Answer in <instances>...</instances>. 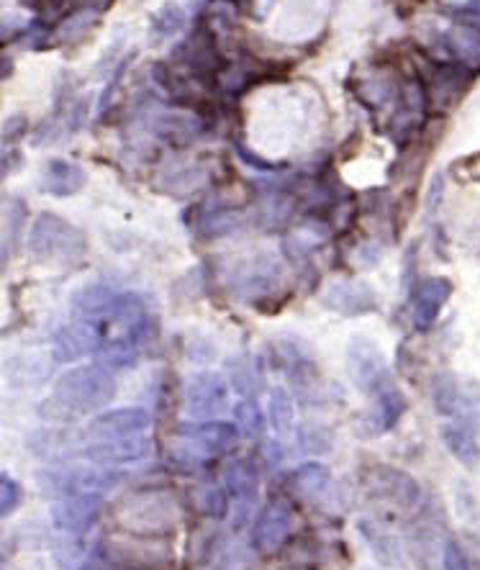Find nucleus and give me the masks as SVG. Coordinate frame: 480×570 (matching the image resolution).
<instances>
[{
	"label": "nucleus",
	"instance_id": "f257e3e1",
	"mask_svg": "<svg viewBox=\"0 0 480 570\" xmlns=\"http://www.w3.org/2000/svg\"><path fill=\"white\" fill-rule=\"evenodd\" d=\"M31 260L39 265H75L85 257L83 232L57 214H39L29 229L26 242Z\"/></svg>",
	"mask_w": 480,
	"mask_h": 570
},
{
	"label": "nucleus",
	"instance_id": "f03ea898",
	"mask_svg": "<svg viewBox=\"0 0 480 570\" xmlns=\"http://www.w3.org/2000/svg\"><path fill=\"white\" fill-rule=\"evenodd\" d=\"M116 396V380L106 365H85L72 368L54 383V404L67 414H90L111 404Z\"/></svg>",
	"mask_w": 480,
	"mask_h": 570
},
{
	"label": "nucleus",
	"instance_id": "7ed1b4c3",
	"mask_svg": "<svg viewBox=\"0 0 480 570\" xmlns=\"http://www.w3.org/2000/svg\"><path fill=\"white\" fill-rule=\"evenodd\" d=\"M124 475L106 465L83 468V465H57L39 473V488L52 496H78V493H101L121 483Z\"/></svg>",
	"mask_w": 480,
	"mask_h": 570
},
{
	"label": "nucleus",
	"instance_id": "20e7f679",
	"mask_svg": "<svg viewBox=\"0 0 480 570\" xmlns=\"http://www.w3.org/2000/svg\"><path fill=\"white\" fill-rule=\"evenodd\" d=\"M347 365H350L352 383L368 396H380L386 388L393 386L391 373H388L386 357L378 350L375 342L365 337H357L350 342L347 350Z\"/></svg>",
	"mask_w": 480,
	"mask_h": 570
},
{
	"label": "nucleus",
	"instance_id": "39448f33",
	"mask_svg": "<svg viewBox=\"0 0 480 570\" xmlns=\"http://www.w3.org/2000/svg\"><path fill=\"white\" fill-rule=\"evenodd\" d=\"M229 406V383L224 375L201 370L183 383V409L193 419H211Z\"/></svg>",
	"mask_w": 480,
	"mask_h": 570
},
{
	"label": "nucleus",
	"instance_id": "423d86ee",
	"mask_svg": "<svg viewBox=\"0 0 480 570\" xmlns=\"http://www.w3.org/2000/svg\"><path fill=\"white\" fill-rule=\"evenodd\" d=\"M103 499L101 493H78V496H65L52 506V524L67 537L85 535L98 517H101Z\"/></svg>",
	"mask_w": 480,
	"mask_h": 570
},
{
	"label": "nucleus",
	"instance_id": "0eeeda50",
	"mask_svg": "<svg viewBox=\"0 0 480 570\" xmlns=\"http://www.w3.org/2000/svg\"><path fill=\"white\" fill-rule=\"evenodd\" d=\"M291 535V506L280 499H270L257 511L252 527V547L260 555H275Z\"/></svg>",
	"mask_w": 480,
	"mask_h": 570
},
{
	"label": "nucleus",
	"instance_id": "6e6552de",
	"mask_svg": "<svg viewBox=\"0 0 480 570\" xmlns=\"http://www.w3.org/2000/svg\"><path fill=\"white\" fill-rule=\"evenodd\" d=\"M152 416L144 409L134 406V409H113L103 411L88 424L90 440H121V437H137V434H147Z\"/></svg>",
	"mask_w": 480,
	"mask_h": 570
},
{
	"label": "nucleus",
	"instance_id": "1a4fd4ad",
	"mask_svg": "<svg viewBox=\"0 0 480 570\" xmlns=\"http://www.w3.org/2000/svg\"><path fill=\"white\" fill-rule=\"evenodd\" d=\"M152 452V442L147 440V434H137V437H121V440H90L85 447V458L95 465H129L139 463Z\"/></svg>",
	"mask_w": 480,
	"mask_h": 570
},
{
	"label": "nucleus",
	"instance_id": "9d476101",
	"mask_svg": "<svg viewBox=\"0 0 480 570\" xmlns=\"http://www.w3.org/2000/svg\"><path fill=\"white\" fill-rule=\"evenodd\" d=\"M103 342L101 329L90 324V321H78L70 324V327L60 329L57 337H54L52 345V360L54 363H75L80 357L90 355V352H98Z\"/></svg>",
	"mask_w": 480,
	"mask_h": 570
},
{
	"label": "nucleus",
	"instance_id": "9b49d317",
	"mask_svg": "<svg viewBox=\"0 0 480 570\" xmlns=\"http://www.w3.org/2000/svg\"><path fill=\"white\" fill-rule=\"evenodd\" d=\"M178 437L185 442V447H198L201 455H216L229 447H234L239 437V427L232 422H198V424H180Z\"/></svg>",
	"mask_w": 480,
	"mask_h": 570
},
{
	"label": "nucleus",
	"instance_id": "f8f14e48",
	"mask_svg": "<svg viewBox=\"0 0 480 570\" xmlns=\"http://www.w3.org/2000/svg\"><path fill=\"white\" fill-rule=\"evenodd\" d=\"M370 491L383 501L401 506V509H414L421 501L419 483L396 468H375L370 473Z\"/></svg>",
	"mask_w": 480,
	"mask_h": 570
},
{
	"label": "nucleus",
	"instance_id": "ddd939ff",
	"mask_svg": "<svg viewBox=\"0 0 480 570\" xmlns=\"http://www.w3.org/2000/svg\"><path fill=\"white\" fill-rule=\"evenodd\" d=\"M452 296V283L447 278H427L416 283L414 291V324L419 329H429L439 319L445 303Z\"/></svg>",
	"mask_w": 480,
	"mask_h": 570
},
{
	"label": "nucleus",
	"instance_id": "4468645a",
	"mask_svg": "<svg viewBox=\"0 0 480 570\" xmlns=\"http://www.w3.org/2000/svg\"><path fill=\"white\" fill-rule=\"evenodd\" d=\"M442 442L450 450L457 463L465 468H478L480 463V442H478V424L463 422V419H450L442 427Z\"/></svg>",
	"mask_w": 480,
	"mask_h": 570
},
{
	"label": "nucleus",
	"instance_id": "2eb2a0df",
	"mask_svg": "<svg viewBox=\"0 0 480 570\" xmlns=\"http://www.w3.org/2000/svg\"><path fill=\"white\" fill-rule=\"evenodd\" d=\"M224 488L237 504V527H242L257 496V470L249 460H234L224 473Z\"/></svg>",
	"mask_w": 480,
	"mask_h": 570
},
{
	"label": "nucleus",
	"instance_id": "dca6fc26",
	"mask_svg": "<svg viewBox=\"0 0 480 570\" xmlns=\"http://www.w3.org/2000/svg\"><path fill=\"white\" fill-rule=\"evenodd\" d=\"M357 529H360L362 540L368 542V547L373 550L378 563L388 565V568H401L403 565L401 542H398V537L393 535L391 529L373 522V519H360V522H357Z\"/></svg>",
	"mask_w": 480,
	"mask_h": 570
},
{
	"label": "nucleus",
	"instance_id": "f3484780",
	"mask_svg": "<svg viewBox=\"0 0 480 570\" xmlns=\"http://www.w3.org/2000/svg\"><path fill=\"white\" fill-rule=\"evenodd\" d=\"M85 185V170L75 162L49 160L42 170V190L49 196H75Z\"/></svg>",
	"mask_w": 480,
	"mask_h": 570
},
{
	"label": "nucleus",
	"instance_id": "a211bd4d",
	"mask_svg": "<svg viewBox=\"0 0 480 570\" xmlns=\"http://www.w3.org/2000/svg\"><path fill=\"white\" fill-rule=\"evenodd\" d=\"M113 288L103 283L85 285L83 291H78L72 296V314L78 321H90V324H101L106 319V314L111 311V303L116 298Z\"/></svg>",
	"mask_w": 480,
	"mask_h": 570
},
{
	"label": "nucleus",
	"instance_id": "6ab92c4d",
	"mask_svg": "<svg viewBox=\"0 0 480 570\" xmlns=\"http://www.w3.org/2000/svg\"><path fill=\"white\" fill-rule=\"evenodd\" d=\"M324 303L329 309L339 311L347 316H360L368 314L375 309V296L365 285H334L324 293Z\"/></svg>",
	"mask_w": 480,
	"mask_h": 570
},
{
	"label": "nucleus",
	"instance_id": "aec40b11",
	"mask_svg": "<svg viewBox=\"0 0 480 570\" xmlns=\"http://www.w3.org/2000/svg\"><path fill=\"white\" fill-rule=\"evenodd\" d=\"M403 411H406V396L393 383L380 396H375V427H378V432H388V429L396 427L401 422Z\"/></svg>",
	"mask_w": 480,
	"mask_h": 570
},
{
	"label": "nucleus",
	"instance_id": "412c9836",
	"mask_svg": "<svg viewBox=\"0 0 480 570\" xmlns=\"http://www.w3.org/2000/svg\"><path fill=\"white\" fill-rule=\"evenodd\" d=\"M450 47L463 65L480 67V26L470 24V21L455 26L450 31Z\"/></svg>",
	"mask_w": 480,
	"mask_h": 570
},
{
	"label": "nucleus",
	"instance_id": "4be33fe9",
	"mask_svg": "<svg viewBox=\"0 0 480 570\" xmlns=\"http://www.w3.org/2000/svg\"><path fill=\"white\" fill-rule=\"evenodd\" d=\"M234 424L239 427V434L247 437V440H260L262 432H265V414H262L260 404L255 398H242L237 406H234Z\"/></svg>",
	"mask_w": 480,
	"mask_h": 570
},
{
	"label": "nucleus",
	"instance_id": "5701e85b",
	"mask_svg": "<svg viewBox=\"0 0 480 570\" xmlns=\"http://www.w3.org/2000/svg\"><path fill=\"white\" fill-rule=\"evenodd\" d=\"M267 416H270V424L275 427V432H288L293 429V416H296V404H293L291 393L285 388H275L267 398Z\"/></svg>",
	"mask_w": 480,
	"mask_h": 570
},
{
	"label": "nucleus",
	"instance_id": "b1692460",
	"mask_svg": "<svg viewBox=\"0 0 480 570\" xmlns=\"http://www.w3.org/2000/svg\"><path fill=\"white\" fill-rule=\"evenodd\" d=\"M293 481L296 486L301 488L306 496H321V493L329 488V481H332V475H329V468L321 463H303L301 468H296L293 473Z\"/></svg>",
	"mask_w": 480,
	"mask_h": 570
},
{
	"label": "nucleus",
	"instance_id": "393cba45",
	"mask_svg": "<svg viewBox=\"0 0 480 570\" xmlns=\"http://www.w3.org/2000/svg\"><path fill=\"white\" fill-rule=\"evenodd\" d=\"M229 380H232L234 391L242 393L244 398H255L257 386H260V378H257V368L252 365L249 357H234L229 360Z\"/></svg>",
	"mask_w": 480,
	"mask_h": 570
},
{
	"label": "nucleus",
	"instance_id": "a878e982",
	"mask_svg": "<svg viewBox=\"0 0 480 570\" xmlns=\"http://www.w3.org/2000/svg\"><path fill=\"white\" fill-rule=\"evenodd\" d=\"M442 570H480V560L457 537H450L442 547Z\"/></svg>",
	"mask_w": 480,
	"mask_h": 570
},
{
	"label": "nucleus",
	"instance_id": "bb28decb",
	"mask_svg": "<svg viewBox=\"0 0 480 570\" xmlns=\"http://www.w3.org/2000/svg\"><path fill=\"white\" fill-rule=\"evenodd\" d=\"M229 491L221 486H203L201 493H198V506H201L203 514L208 517H226V511H229Z\"/></svg>",
	"mask_w": 480,
	"mask_h": 570
},
{
	"label": "nucleus",
	"instance_id": "cd10ccee",
	"mask_svg": "<svg viewBox=\"0 0 480 570\" xmlns=\"http://www.w3.org/2000/svg\"><path fill=\"white\" fill-rule=\"evenodd\" d=\"M21 504V486L8 473H0V514L8 517Z\"/></svg>",
	"mask_w": 480,
	"mask_h": 570
},
{
	"label": "nucleus",
	"instance_id": "c85d7f7f",
	"mask_svg": "<svg viewBox=\"0 0 480 570\" xmlns=\"http://www.w3.org/2000/svg\"><path fill=\"white\" fill-rule=\"evenodd\" d=\"M298 440L306 452H326L332 447V434L321 427H303L298 429Z\"/></svg>",
	"mask_w": 480,
	"mask_h": 570
},
{
	"label": "nucleus",
	"instance_id": "c756f323",
	"mask_svg": "<svg viewBox=\"0 0 480 570\" xmlns=\"http://www.w3.org/2000/svg\"><path fill=\"white\" fill-rule=\"evenodd\" d=\"M21 221H26L24 211H21V206H18L16 201H6V234H3V244H16L18 234L24 232V224Z\"/></svg>",
	"mask_w": 480,
	"mask_h": 570
},
{
	"label": "nucleus",
	"instance_id": "7c9ffc66",
	"mask_svg": "<svg viewBox=\"0 0 480 570\" xmlns=\"http://www.w3.org/2000/svg\"><path fill=\"white\" fill-rule=\"evenodd\" d=\"M183 26V11L178 6H165L155 16V31L160 36H170Z\"/></svg>",
	"mask_w": 480,
	"mask_h": 570
},
{
	"label": "nucleus",
	"instance_id": "2f4dec72",
	"mask_svg": "<svg viewBox=\"0 0 480 570\" xmlns=\"http://www.w3.org/2000/svg\"><path fill=\"white\" fill-rule=\"evenodd\" d=\"M468 16H480V0H470Z\"/></svg>",
	"mask_w": 480,
	"mask_h": 570
}]
</instances>
